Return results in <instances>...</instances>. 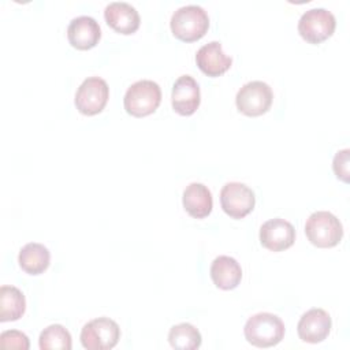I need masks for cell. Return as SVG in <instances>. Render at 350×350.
Here are the masks:
<instances>
[{
  "mask_svg": "<svg viewBox=\"0 0 350 350\" xmlns=\"http://www.w3.org/2000/svg\"><path fill=\"white\" fill-rule=\"evenodd\" d=\"M168 342L178 350H194L202 343L200 331L190 323H180L174 325L168 332Z\"/></svg>",
  "mask_w": 350,
  "mask_h": 350,
  "instance_id": "ffe728a7",
  "label": "cell"
},
{
  "mask_svg": "<svg viewBox=\"0 0 350 350\" xmlns=\"http://www.w3.org/2000/svg\"><path fill=\"white\" fill-rule=\"evenodd\" d=\"M107 25L120 34H133L139 27L138 11L126 1H112L104 10Z\"/></svg>",
  "mask_w": 350,
  "mask_h": 350,
  "instance_id": "5bb4252c",
  "label": "cell"
},
{
  "mask_svg": "<svg viewBox=\"0 0 350 350\" xmlns=\"http://www.w3.org/2000/svg\"><path fill=\"white\" fill-rule=\"evenodd\" d=\"M19 267L29 275H40L51 264V253L46 246L37 242L26 243L18 256Z\"/></svg>",
  "mask_w": 350,
  "mask_h": 350,
  "instance_id": "ac0fdd59",
  "label": "cell"
},
{
  "mask_svg": "<svg viewBox=\"0 0 350 350\" xmlns=\"http://www.w3.org/2000/svg\"><path fill=\"white\" fill-rule=\"evenodd\" d=\"M182 202L185 211L194 219L206 217L213 208L211 190L198 182H193L185 189Z\"/></svg>",
  "mask_w": 350,
  "mask_h": 350,
  "instance_id": "2e32d148",
  "label": "cell"
},
{
  "mask_svg": "<svg viewBox=\"0 0 350 350\" xmlns=\"http://www.w3.org/2000/svg\"><path fill=\"white\" fill-rule=\"evenodd\" d=\"M273 93L268 83L252 81L245 83L235 96V104L239 112L246 116H260L272 105Z\"/></svg>",
  "mask_w": 350,
  "mask_h": 350,
  "instance_id": "52a82bcc",
  "label": "cell"
},
{
  "mask_svg": "<svg viewBox=\"0 0 350 350\" xmlns=\"http://www.w3.org/2000/svg\"><path fill=\"white\" fill-rule=\"evenodd\" d=\"M196 63L205 75L215 78L224 74L231 67L232 59L223 52L219 41H211L197 51Z\"/></svg>",
  "mask_w": 350,
  "mask_h": 350,
  "instance_id": "9a60e30c",
  "label": "cell"
},
{
  "mask_svg": "<svg viewBox=\"0 0 350 350\" xmlns=\"http://www.w3.org/2000/svg\"><path fill=\"white\" fill-rule=\"evenodd\" d=\"M336 27L334 14L325 8H310L298 21V33L309 44H320L329 38Z\"/></svg>",
  "mask_w": 350,
  "mask_h": 350,
  "instance_id": "8992f818",
  "label": "cell"
},
{
  "mask_svg": "<svg viewBox=\"0 0 350 350\" xmlns=\"http://www.w3.org/2000/svg\"><path fill=\"white\" fill-rule=\"evenodd\" d=\"M38 346L41 350H70L72 347V339L63 325L52 324L40 334Z\"/></svg>",
  "mask_w": 350,
  "mask_h": 350,
  "instance_id": "44dd1931",
  "label": "cell"
},
{
  "mask_svg": "<svg viewBox=\"0 0 350 350\" xmlns=\"http://www.w3.org/2000/svg\"><path fill=\"white\" fill-rule=\"evenodd\" d=\"M171 31L182 41L193 42L205 36L209 27V16L206 11L196 4L178 8L171 16Z\"/></svg>",
  "mask_w": 350,
  "mask_h": 350,
  "instance_id": "7a4b0ae2",
  "label": "cell"
},
{
  "mask_svg": "<svg viewBox=\"0 0 350 350\" xmlns=\"http://www.w3.org/2000/svg\"><path fill=\"white\" fill-rule=\"evenodd\" d=\"M305 234L309 242L317 247H334L343 237V226L334 213L317 211L308 217Z\"/></svg>",
  "mask_w": 350,
  "mask_h": 350,
  "instance_id": "3957f363",
  "label": "cell"
},
{
  "mask_svg": "<svg viewBox=\"0 0 350 350\" xmlns=\"http://www.w3.org/2000/svg\"><path fill=\"white\" fill-rule=\"evenodd\" d=\"M211 278L216 287L221 290H232L241 283L242 268L235 258L230 256H219L212 261Z\"/></svg>",
  "mask_w": 350,
  "mask_h": 350,
  "instance_id": "e0dca14e",
  "label": "cell"
},
{
  "mask_svg": "<svg viewBox=\"0 0 350 350\" xmlns=\"http://www.w3.org/2000/svg\"><path fill=\"white\" fill-rule=\"evenodd\" d=\"M81 343L88 350H109L120 339V328L109 317H97L82 327Z\"/></svg>",
  "mask_w": 350,
  "mask_h": 350,
  "instance_id": "5b68a950",
  "label": "cell"
},
{
  "mask_svg": "<svg viewBox=\"0 0 350 350\" xmlns=\"http://www.w3.org/2000/svg\"><path fill=\"white\" fill-rule=\"evenodd\" d=\"M284 323L273 313L261 312L247 319L243 334L246 340L256 347L276 346L284 336Z\"/></svg>",
  "mask_w": 350,
  "mask_h": 350,
  "instance_id": "6da1fadb",
  "label": "cell"
},
{
  "mask_svg": "<svg viewBox=\"0 0 350 350\" xmlns=\"http://www.w3.org/2000/svg\"><path fill=\"white\" fill-rule=\"evenodd\" d=\"M67 38L68 42L79 51L92 49L98 44L101 38L100 25L94 18L89 15L77 16L68 23Z\"/></svg>",
  "mask_w": 350,
  "mask_h": 350,
  "instance_id": "4fadbf2b",
  "label": "cell"
},
{
  "mask_svg": "<svg viewBox=\"0 0 350 350\" xmlns=\"http://www.w3.org/2000/svg\"><path fill=\"white\" fill-rule=\"evenodd\" d=\"M201 103V93L197 81L190 75H180L171 93V104L176 113L182 116L193 115Z\"/></svg>",
  "mask_w": 350,
  "mask_h": 350,
  "instance_id": "8fae6325",
  "label": "cell"
},
{
  "mask_svg": "<svg viewBox=\"0 0 350 350\" xmlns=\"http://www.w3.org/2000/svg\"><path fill=\"white\" fill-rule=\"evenodd\" d=\"M108 98V83L100 77H89L77 89L74 103L82 115L93 116L105 108Z\"/></svg>",
  "mask_w": 350,
  "mask_h": 350,
  "instance_id": "ba28073f",
  "label": "cell"
},
{
  "mask_svg": "<svg viewBox=\"0 0 350 350\" xmlns=\"http://www.w3.org/2000/svg\"><path fill=\"white\" fill-rule=\"evenodd\" d=\"M0 347L27 350L30 347V342L26 334L16 329H8L0 334Z\"/></svg>",
  "mask_w": 350,
  "mask_h": 350,
  "instance_id": "7402d4cb",
  "label": "cell"
},
{
  "mask_svg": "<svg viewBox=\"0 0 350 350\" xmlns=\"http://www.w3.org/2000/svg\"><path fill=\"white\" fill-rule=\"evenodd\" d=\"M220 205L230 217L242 219L254 209L256 196L245 183L228 182L220 190Z\"/></svg>",
  "mask_w": 350,
  "mask_h": 350,
  "instance_id": "9c48e42d",
  "label": "cell"
},
{
  "mask_svg": "<svg viewBox=\"0 0 350 350\" xmlns=\"http://www.w3.org/2000/svg\"><path fill=\"white\" fill-rule=\"evenodd\" d=\"M26 310V298L15 286H1L0 288V321L19 320Z\"/></svg>",
  "mask_w": 350,
  "mask_h": 350,
  "instance_id": "d6986e66",
  "label": "cell"
},
{
  "mask_svg": "<svg viewBox=\"0 0 350 350\" xmlns=\"http://www.w3.org/2000/svg\"><path fill=\"white\" fill-rule=\"evenodd\" d=\"M294 241L295 228L284 219H269L260 227V242L271 252L286 250L294 245Z\"/></svg>",
  "mask_w": 350,
  "mask_h": 350,
  "instance_id": "30bf717a",
  "label": "cell"
},
{
  "mask_svg": "<svg viewBox=\"0 0 350 350\" xmlns=\"http://www.w3.org/2000/svg\"><path fill=\"white\" fill-rule=\"evenodd\" d=\"M331 316L320 308H313L305 312L297 325V332L301 340L306 343H320L331 332Z\"/></svg>",
  "mask_w": 350,
  "mask_h": 350,
  "instance_id": "7c38bea8",
  "label": "cell"
},
{
  "mask_svg": "<svg viewBox=\"0 0 350 350\" xmlns=\"http://www.w3.org/2000/svg\"><path fill=\"white\" fill-rule=\"evenodd\" d=\"M350 150L349 149H342L338 150L334 161H332V168L338 179L343 182H349V163H350Z\"/></svg>",
  "mask_w": 350,
  "mask_h": 350,
  "instance_id": "603a6c76",
  "label": "cell"
},
{
  "mask_svg": "<svg viewBox=\"0 0 350 350\" xmlns=\"http://www.w3.org/2000/svg\"><path fill=\"white\" fill-rule=\"evenodd\" d=\"M161 103V89L150 79L134 82L123 98L124 109L129 115L142 118L153 113Z\"/></svg>",
  "mask_w": 350,
  "mask_h": 350,
  "instance_id": "277c9868",
  "label": "cell"
}]
</instances>
